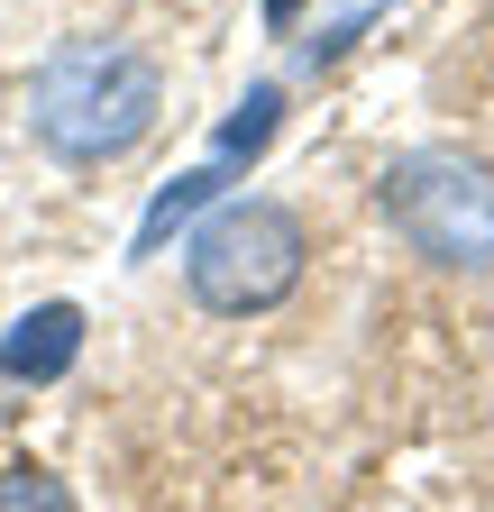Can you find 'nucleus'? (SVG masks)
Returning <instances> with one entry per match:
<instances>
[{
  "mask_svg": "<svg viewBox=\"0 0 494 512\" xmlns=\"http://www.w3.org/2000/svg\"><path fill=\"white\" fill-rule=\"evenodd\" d=\"M302 256H312V238H302V220L284 202H220L193 247H183V284H193L202 311L220 320H247V311H275L293 284H302Z\"/></svg>",
  "mask_w": 494,
  "mask_h": 512,
  "instance_id": "obj_3",
  "label": "nucleus"
},
{
  "mask_svg": "<svg viewBox=\"0 0 494 512\" xmlns=\"http://www.w3.org/2000/svg\"><path fill=\"white\" fill-rule=\"evenodd\" d=\"M229 174H238V165H220V156H211L202 174L165 183L156 202H147V220H138V256H156V247H165V238H174L183 220H193V211H220V183H229Z\"/></svg>",
  "mask_w": 494,
  "mask_h": 512,
  "instance_id": "obj_5",
  "label": "nucleus"
},
{
  "mask_svg": "<svg viewBox=\"0 0 494 512\" xmlns=\"http://www.w3.org/2000/svg\"><path fill=\"white\" fill-rule=\"evenodd\" d=\"M275 119H284V92H275V83H257V92H247V101L220 119V147H211V156H220V165H247V156H266Z\"/></svg>",
  "mask_w": 494,
  "mask_h": 512,
  "instance_id": "obj_6",
  "label": "nucleus"
},
{
  "mask_svg": "<svg viewBox=\"0 0 494 512\" xmlns=\"http://www.w3.org/2000/svg\"><path fill=\"white\" fill-rule=\"evenodd\" d=\"M156 119H165V74L119 37L55 46L37 64V83H28V128L65 165H119L129 147L156 138Z\"/></svg>",
  "mask_w": 494,
  "mask_h": 512,
  "instance_id": "obj_1",
  "label": "nucleus"
},
{
  "mask_svg": "<svg viewBox=\"0 0 494 512\" xmlns=\"http://www.w3.org/2000/svg\"><path fill=\"white\" fill-rule=\"evenodd\" d=\"M376 10H385V0H348V10H339L321 37H302V64H312V74H321V64H339V55L366 37V19H376Z\"/></svg>",
  "mask_w": 494,
  "mask_h": 512,
  "instance_id": "obj_8",
  "label": "nucleus"
},
{
  "mask_svg": "<svg viewBox=\"0 0 494 512\" xmlns=\"http://www.w3.org/2000/svg\"><path fill=\"white\" fill-rule=\"evenodd\" d=\"M266 19H275V28H293V19H302V0H266Z\"/></svg>",
  "mask_w": 494,
  "mask_h": 512,
  "instance_id": "obj_9",
  "label": "nucleus"
},
{
  "mask_svg": "<svg viewBox=\"0 0 494 512\" xmlns=\"http://www.w3.org/2000/svg\"><path fill=\"white\" fill-rule=\"evenodd\" d=\"M376 202L412 256H430L449 275H494V165L458 147H412L385 165Z\"/></svg>",
  "mask_w": 494,
  "mask_h": 512,
  "instance_id": "obj_2",
  "label": "nucleus"
},
{
  "mask_svg": "<svg viewBox=\"0 0 494 512\" xmlns=\"http://www.w3.org/2000/svg\"><path fill=\"white\" fill-rule=\"evenodd\" d=\"M83 357V311L74 302H37L28 320H10V339H0V375L10 384H55Z\"/></svg>",
  "mask_w": 494,
  "mask_h": 512,
  "instance_id": "obj_4",
  "label": "nucleus"
},
{
  "mask_svg": "<svg viewBox=\"0 0 494 512\" xmlns=\"http://www.w3.org/2000/svg\"><path fill=\"white\" fill-rule=\"evenodd\" d=\"M0 512H83L65 494V476H46V467H0Z\"/></svg>",
  "mask_w": 494,
  "mask_h": 512,
  "instance_id": "obj_7",
  "label": "nucleus"
}]
</instances>
